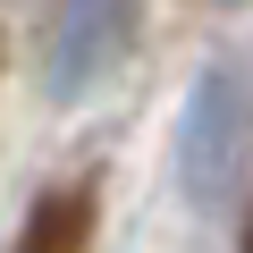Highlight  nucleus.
Here are the masks:
<instances>
[{
    "instance_id": "obj_4",
    "label": "nucleus",
    "mask_w": 253,
    "mask_h": 253,
    "mask_svg": "<svg viewBox=\"0 0 253 253\" xmlns=\"http://www.w3.org/2000/svg\"><path fill=\"white\" fill-rule=\"evenodd\" d=\"M245 253H253V236H245Z\"/></svg>"
},
{
    "instance_id": "obj_2",
    "label": "nucleus",
    "mask_w": 253,
    "mask_h": 253,
    "mask_svg": "<svg viewBox=\"0 0 253 253\" xmlns=\"http://www.w3.org/2000/svg\"><path fill=\"white\" fill-rule=\"evenodd\" d=\"M135 17H144V0H59V26H51V51H42L51 101H84V93L126 59Z\"/></svg>"
},
{
    "instance_id": "obj_1",
    "label": "nucleus",
    "mask_w": 253,
    "mask_h": 253,
    "mask_svg": "<svg viewBox=\"0 0 253 253\" xmlns=\"http://www.w3.org/2000/svg\"><path fill=\"white\" fill-rule=\"evenodd\" d=\"M253 169V68L245 59H211L177 110V194L194 211L236 203Z\"/></svg>"
},
{
    "instance_id": "obj_3",
    "label": "nucleus",
    "mask_w": 253,
    "mask_h": 253,
    "mask_svg": "<svg viewBox=\"0 0 253 253\" xmlns=\"http://www.w3.org/2000/svg\"><path fill=\"white\" fill-rule=\"evenodd\" d=\"M17 253H93V194L84 186H59L26 211L17 228Z\"/></svg>"
}]
</instances>
